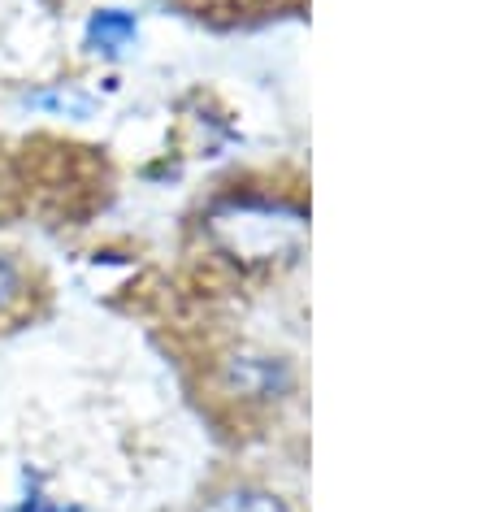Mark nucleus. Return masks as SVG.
<instances>
[{
    "label": "nucleus",
    "mask_w": 490,
    "mask_h": 512,
    "mask_svg": "<svg viewBox=\"0 0 490 512\" xmlns=\"http://www.w3.org/2000/svg\"><path fill=\"white\" fill-rule=\"evenodd\" d=\"M14 296H18V270L5 261V256H0V309H5Z\"/></svg>",
    "instance_id": "obj_2"
},
{
    "label": "nucleus",
    "mask_w": 490,
    "mask_h": 512,
    "mask_svg": "<svg viewBox=\"0 0 490 512\" xmlns=\"http://www.w3.org/2000/svg\"><path fill=\"white\" fill-rule=\"evenodd\" d=\"M204 512H291V508L265 491H226V495L209 499Z\"/></svg>",
    "instance_id": "obj_1"
}]
</instances>
